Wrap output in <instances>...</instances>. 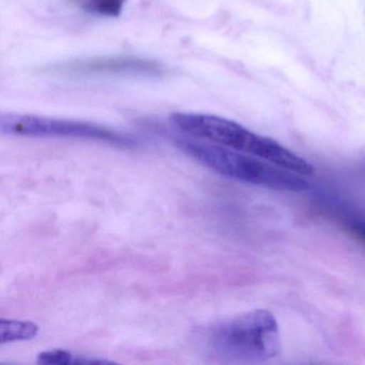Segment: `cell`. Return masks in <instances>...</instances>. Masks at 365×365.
<instances>
[{
	"label": "cell",
	"mask_w": 365,
	"mask_h": 365,
	"mask_svg": "<svg viewBox=\"0 0 365 365\" xmlns=\"http://www.w3.org/2000/svg\"><path fill=\"white\" fill-rule=\"evenodd\" d=\"M176 144L190 157L228 178L277 191L302 192L309 189V181L302 178V175L254 155L221 145L194 140H178Z\"/></svg>",
	"instance_id": "2"
},
{
	"label": "cell",
	"mask_w": 365,
	"mask_h": 365,
	"mask_svg": "<svg viewBox=\"0 0 365 365\" xmlns=\"http://www.w3.org/2000/svg\"><path fill=\"white\" fill-rule=\"evenodd\" d=\"M170 121L180 131L240 153L266 160L290 172L307 176L314 168L303 158L288 150L272 138L245 129L239 123L219 116L194 113H175Z\"/></svg>",
	"instance_id": "1"
},
{
	"label": "cell",
	"mask_w": 365,
	"mask_h": 365,
	"mask_svg": "<svg viewBox=\"0 0 365 365\" xmlns=\"http://www.w3.org/2000/svg\"><path fill=\"white\" fill-rule=\"evenodd\" d=\"M52 72L70 76H150L168 74V69L158 61L140 57H95L53 66Z\"/></svg>",
	"instance_id": "5"
},
{
	"label": "cell",
	"mask_w": 365,
	"mask_h": 365,
	"mask_svg": "<svg viewBox=\"0 0 365 365\" xmlns=\"http://www.w3.org/2000/svg\"><path fill=\"white\" fill-rule=\"evenodd\" d=\"M38 333L39 327L35 322L5 318L0 320V341L3 345L19 341H29L37 336Z\"/></svg>",
	"instance_id": "6"
},
{
	"label": "cell",
	"mask_w": 365,
	"mask_h": 365,
	"mask_svg": "<svg viewBox=\"0 0 365 365\" xmlns=\"http://www.w3.org/2000/svg\"><path fill=\"white\" fill-rule=\"evenodd\" d=\"M87 14L106 18H118L127 0H73Z\"/></svg>",
	"instance_id": "8"
},
{
	"label": "cell",
	"mask_w": 365,
	"mask_h": 365,
	"mask_svg": "<svg viewBox=\"0 0 365 365\" xmlns=\"http://www.w3.org/2000/svg\"><path fill=\"white\" fill-rule=\"evenodd\" d=\"M0 131L8 135L31 138H69L99 140L125 148H132L136 145L133 138L95 123L48 118L36 115L12 113L3 114L0 117Z\"/></svg>",
	"instance_id": "4"
},
{
	"label": "cell",
	"mask_w": 365,
	"mask_h": 365,
	"mask_svg": "<svg viewBox=\"0 0 365 365\" xmlns=\"http://www.w3.org/2000/svg\"><path fill=\"white\" fill-rule=\"evenodd\" d=\"M334 213L344 230H347L352 237L365 245V217L354 212H349V210L346 209H339V211L335 210Z\"/></svg>",
	"instance_id": "9"
},
{
	"label": "cell",
	"mask_w": 365,
	"mask_h": 365,
	"mask_svg": "<svg viewBox=\"0 0 365 365\" xmlns=\"http://www.w3.org/2000/svg\"><path fill=\"white\" fill-rule=\"evenodd\" d=\"M211 347L222 358L241 362H264L281 350L279 324L271 312L255 309L217 326Z\"/></svg>",
	"instance_id": "3"
},
{
	"label": "cell",
	"mask_w": 365,
	"mask_h": 365,
	"mask_svg": "<svg viewBox=\"0 0 365 365\" xmlns=\"http://www.w3.org/2000/svg\"><path fill=\"white\" fill-rule=\"evenodd\" d=\"M37 362L39 364L48 365L103 364V363H110V361L99 360V359L91 358V356L73 354L65 349H54L41 352L38 356Z\"/></svg>",
	"instance_id": "7"
}]
</instances>
